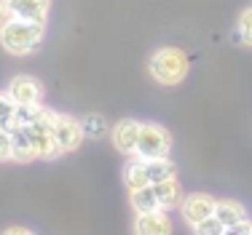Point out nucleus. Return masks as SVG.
<instances>
[{"label": "nucleus", "mask_w": 252, "mask_h": 235, "mask_svg": "<svg viewBox=\"0 0 252 235\" xmlns=\"http://www.w3.org/2000/svg\"><path fill=\"white\" fill-rule=\"evenodd\" d=\"M11 16L16 19H30V22H43L51 11V0H5Z\"/></svg>", "instance_id": "9"}, {"label": "nucleus", "mask_w": 252, "mask_h": 235, "mask_svg": "<svg viewBox=\"0 0 252 235\" xmlns=\"http://www.w3.org/2000/svg\"><path fill=\"white\" fill-rule=\"evenodd\" d=\"M14 110V104H11V99L5 94H0V123H3L5 118H8V112Z\"/></svg>", "instance_id": "21"}, {"label": "nucleus", "mask_w": 252, "mask_h": 235, "mask_svg": "<svg viewBox=\"0 0 252 235\" xmlns=\"http://www.w3.org/2000/svg\"><path fill=\"white\" fill-rule=\"evenodd\" d=\"M193 230H196V233H228L225 227H223V222H220V219H218V216H215V214L209 216L207 222H201L199 227H193Z\"/></svg>", "instance_id": "20"}, {"label": "nucleus", "mask_w": 252, "mask_h": 235, "mask_svg": "<svg viewBox=\"0 0 252 235\" xmlns=\"http://www.w3.org/2000/svg\"><path fill=\"white\" fill-rule=\"evenodd\" d=\"M153 190H156V198H158V206L166 209V211H169V209H177L180 203H183V198H185L183 184L177 182V177H169V179H164V182H156Z\"/></svg>", "instance_id": "11"}, {"label": "nucleus", "mask_w": 252, "mask_h": 235, "mask_svg": "<svg viewBox=\"0 0 252 235\" xmlns=\"http://www.w3.org/2000/svg\"><path fill=\"white\" fill-rule=\"evenodd\" d=\"M25 131H27L30 142H32L38 158L51 160V158H57V155H62V150H59V144H57V136H54V112L51 110L35 104L32 110H30V120L25 123Z\"/></svg>", "instance_id": "2"}, {"label": "nucleus", "mask_w": 252, "mask_h": 235, "mask_svg": "<svg viewBox=\"0 0 252 235\" xmlns=\"http://www.w3.org/2000/svg\"><path fill=\"white\" fill-rule=\"evenodd\" d=\"M236 35L244 46H252V8H247L239 19V27H236Z\"/></svg>", "instance_id": "18"}, {"label": "nucleus", "mask_w": 252, "mask_h": 235, "mask_svg": "<svg viewBox=\"0 0 252 235\" xmlns=\"http://www.w3.org/2000/svg\"><path fill=\"white\" fill-rule=\"evenodd\" d=\"M172 150V136L161 123H140V136H137V155L145 160L164 158Z\"/></svg>", "instance_id": "4"}, {"label": "nucleus", "mask_w": 252, "mask_h": 235, "mask_svg": "<svg viewBox=\"0 0 252 235\" xmlns=\"http://www.w3.org/2000/svg\"><path fill=\"white\" fill-rule=\"evenodd\" d=\"M43 40V22H30V19H16L11 16L0 27V46L14 56H27Z\"/></svg>", "instance_id": "1"}, {"label": "nucleus", "mask_w": 252, "mask_h": 235, "mask_svg": "<svg viewBox=\"0 0 252 235\" xmlns=\"http://www.w3.org/2000/svg\"><path fill=\"white\" fill-rule=\"evenodd\" d=\"M5 96L11 99L14 107H35L43 99V86L32 75H16V78H11Z\"/></svg>", "instance_id": "5"}, {"label": "nucleus", "mask_w": 252, "mask_h": 235, "mask_svg": "<svg viewBox=\"0 0 252 235\" xmlns=\"http://www.w3.org/2000/svg\"><path fill=\"white\" fill-rule=\"evenodd\" d=\"M54 136L62 153H75L83 142V126L81 120H75L73 115H62V112H54Z\"/></svg>", "instance_id": "6"}, {"label": "nucleus", "mask_w": 252, "mask_h": 235, "mask_svg": "<svg viewBox=\"0 0 252 235\" xmlns=\"http://www.w3.org/2000/svg\"><path fill=\"white\" fill-rule=\"evenodd\" d=\"M11 158H14V155H11V131L0 126V163H3V160H11Z\"/></svg>", "instance_id": "19"}, {"label": "nucleus", "mask_w": 252, "mask_h": 235, "mask_svg": "<svg viewBox=\"0 0 252 235\" xmlns=\"http://www.w3.org/2000/svg\"><path fill=\"white\" fill-rule=\"evenodd\" d=\"M113 136V147L124 155H137V136H140V123L131 118L126 120H118L110 131Z\"/></svg>", "instance_id": "8"}, {"label": "nucleus", "mask_w": 252, "mask_h": 235, "mask_svg": "<svg viewBox=\"0 0 252 235\" xmlns=\"http://www.w3.org/2000/svg\"><path fill=\"white\" fill-rule=\"evenodd\" d=\"M180 209H183V216H185V222H188L190 227H199L201 222H207L209 216L215 214V201H212V195L193 192V195L183 198Z\"/></svg>", "instance_id": "7"}, {"label": "nucleus", "mask_w": 252, "mask_h": 235, "mask_svg": "<svg viewBox=\"0 0 252 235\" xmlns=\"http://www.w3.org/2000/svg\"><path fill=\"white\" fill-rule=\"evenodd\" d=\"M134 230L140 235H166V233H172V222H169L166 209H156V211L137 214Z\"/></svg>", "instance_id": "10"}, {"label": "nucleus", "mask_w": 252, "mask_h": 235, "mask_svg": "<svg viewBox=\"0 0 252 235\" xmlns=\"http://www.w3.org/2000/svg\"><path fill=\"white\" fill-rule=\"evenodd\" d=\"M215 216L223 222L225 230H231V227L239 225V222L247 219V209H244L239 201H231V198H225V201H215Z\"/></svg>", "instance_id": "12"}, {"label": "nucleus", "mask_w": 252, "mask_h": 235, "mask_svg": "<svg viewBox=\"0 0 252 235\" xmlns=\"http://www.w3.org/2000/svg\"><path fill=\"white\" fill-rule=\"evenodd\" d=\"M142 160H145V158H142ZM145 168H148V179H151V184L164 182V179H169V177H175V174H177V166L169 160V155L145 160Z\"/></svg>", "instance_id": "15"}, {"label": "nucleus", "mask_w": 252, "mask_h": 235, "mask_svg": "<svg viewBox=\"0 0 252 235\" xmlns=\"http://www.w3.org/2000/svg\"><path fill=\"white\" fill-rule=\"evenodd\" d=\"M8 233H32V230H27V227H8Z\"/></svg>", "instance_id": "23"}, {"label": "nucleus", "mask_w": 252, "mask_h": 235, "mask_svg": "<svg viewBox=\"0 0 252 235\" xmlns=\"http://www.w3.org/2000/svg\"><path fill=\"white\" fill-rule=\"evenodd\" d=\"M124 182H126V187H129V190H140V187H145V184H151L145 160H142L140 155H137V160H131V163L124 168Z\"/></svg>", "instance_id": "16"}, {"label": "nucleus", "mask_w": 252, "mask_h": 235, "mask_svg": "<svg viewBox=\"0 0 252 235\" xmlns=\"http://www.w3.org/2000/svg\"><path fill=\"white\" fill-rule=\"evenodd\" d=\"M11 155H14V160H19V163H30V160L38 158L32 142H30V136L25 131V126L11 131Z\"/></svg>", "instance_id": "13"}, {"label": "nucleus", "mask_w": 252, "mask_h": 235, "mask_svg": "<svg viewBox=\"0 0 252 235\" xmlns=\"http://www.w3.org/2000/svg\"><path fill=\"white\" fill-rule=\"evenodd\" d=\"M81 126H83V134L92 136V139H99V136L107 131L105 115H99V112H89V115L81 120Z\"/></svg>", "instance_id": "17"}, {"label": "nucleus", "mask_w": 252, "mask_h": 235, "mask_svg": "<svg viewBox=\"0 0 252 235\" xmlns=\"http://www.w3.org/2000/svg\"><path fill=\"white\" fill-rule=\"evenodd\" d=\"M11 19V11H8V3L5 0H0V27H3L5 22Z\"/></svg>", "instance_id": "22"}, {"label": "nucleus", "mask_w": 252, "mask_h": 235, "mask_svg": "<svg viewBox=\"0 0 252 235\" xmlns=\"http://www.w3.org/2000/svg\"><path fill=\"white\" fill-rule=\"evenodd\" d=\"M188 70H190V62L180 48L166 46V48H158L151 56V75L161 86H177V83H183Z\"/></svg>", "instance_id": "3"}, {"label": "nucleus", "mask_w": 252, "mask_h": 235, "mask_svg": "<svg viewBox=\"0 0 252 235\" xmlns=\"http://www.w3.org/2000/svg\"><path fill=\"white\" fill-rule=\"evenodd\" d=\"M129 192H131V195H129L131 209H134L137 214H145V211H156V209H161V206H158V198H156L153 184H145V187L129 190Z\"/></svg>", "instance_id": "14"}]
</instances>
